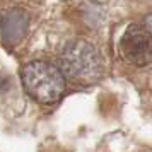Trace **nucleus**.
Segmentation results:
<instances>
[{
  "instance_id": "1",
  "label": "nucleus",
  "mask_w": 152,
  "mask_h": 152,
  "mask_svg": "<svg viewBox=\"0 0 152 152\" xmlns=\"http://www.w3.org/2000/svg\"><path fill=\"white\" fill-rule=\"evenodd\" d=\"M21 79L28 94L41 104L56 103L65 91V75L50 62H29L22 69Z\"/></svg>"
},
{
  "instance_id": "2",
  "label": "nucleus",
  "mask_w": 152,
  "mask_h": 152,
  "mask_svg": "<svg viewBox=\"0 0 152 152\" xmlns=\"http://www.w3.org/2000/svg\"><path fill=\"white\" fill-rule=\"evenodd\" d=\"M62 74L79 82H96L103 75V60L94 45L84 39L67 43L60 55Z\"/></svg>"
},
{
  "instance_id": "3",
  "label": "nucleus",
  "mask_w": 152,
  "mask_h": 152,
  "mask_svg": "<svg viewBox=\"0 0 152 152\" xmlns=\"http://www.w3.org/2000/svg\"><path fill=\"white\" fill-rule=\"evenodd\" d=\"M120 51L125 60L137 67H145L152 60V41L151 28L142 24H132L126 28L120 39Z\"/></svg>"
},
{
  "instance_id": "4",
  "label": "nucleus",
  "mask_w": 152,
  "mask_h": 152,
  "mask_svg": "<svg viewBox=\"0 0 152 152\" xmlns=\"http://www.w3.org/2000/svg\"><path fill=\"white\" fill-rule=\"evenodd\" d=\"M31 17L24 9H10L0 19V38L7 46L21 43L29 31Z\"/></svg>"
}]
</instances>
